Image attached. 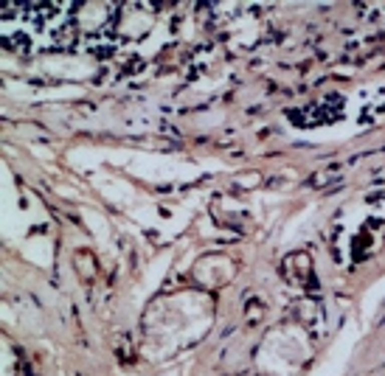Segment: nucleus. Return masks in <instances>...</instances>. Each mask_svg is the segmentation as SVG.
<instances>
[{
  "mask_svg": "<svg viewBox=\"0 0 385 376\" xmlns=\"http://www.w3.org/2000/svg\"><path fill=\"white\" fill-rule=\"evenodd\" d=\"M281 272L290 284L295 286H307L309 278H312V258L307 253H290V256L281 261Z\"/></svg>",
  "mask_w": 385,
  "mask_h": 376,
  "instance_id": "1",
  "label": "nucleus"
},
{
  "mask_svg": "<svg viewBox=\"0 0 385 376\" xmlns=\"http://www.w3.org/2000/svg\"><path fill=\"white\" fill-rule=\"evenodd\" d=\"M262 314H264L262 303H259V300H250V303H248V312H245V320H248V323H256Z\"/></svg>",
  "mask_w": 385,
  "mask_h": 376,
  "instance_id": "2",
  "label": "nucleus"
}]
</instances>
